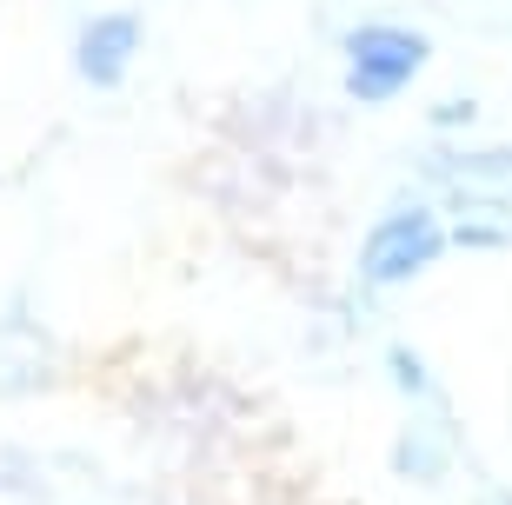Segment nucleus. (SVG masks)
I'll return each mask as SVG.
<instances>
[{"mask_svg":"<svg viewBox=\"0 0 512 505\" xmlns=\"http://www.w3.org/2000/svg\"><path fill=\"white\" fill-rule=\"evenodd\" d=\"M506 505H512V499H506Z\"/></svg>","mask_w":512,"mask_h":505,"instance_id":"0eeeda50","label":"nucleus"},{"mask_svg":"<svg viewBox=\"0 0 512 505\" xmlns=\"http://www.w3.org/2000/svg\"><path fill=\"white\" fill-rule=\"evenodd\" d=\"M419 67H426V34H413V27H353L346 34L353 100H393Z\"/></svg>","mask_w":512,"mask_h":505,"instance_id":"f257e3e1","label":"nucleus"},{"mask_svg":"<svg viewBox=\"0 0 512 505\" xmlns=\"http://www.w3.org/2000/svg\"><path fill=\"white\" fill-rule=\"evenodd\" d=\"M453 240H459V246H506V240H512V220H466Z\"/></svg>","mask_w":512,"mask_h":505,"instance_id":"39448f33","label":"nucleus"},{"mask_svg":"<svg viewBox=\"0 0 512 505\" xmlns=\"http://www.w3.org/2000/svg\"><path fill=\"white\" fill-rule=\"evenodd\" d=\"M439 253H446V233L433 226V213L406 206V213H393V220H380L366 233L360 273H366V286H399V280H413V273H426Z\"/></svg>","mask_w":512,"mask_h":505,"instance_id":"f03ea898","label":"nucleus"},{"mask_svg":"<svg viewBox=\"0 0 512 505\" xmlns=\"http://www.w3.org/2000/svg\"><path fill=\"white\" fill-rule=\"evenodd\" d=\"M446 173H453V180H486V187L512 193V147H499V153H453Z\"/></svg>","mask_w":512,"mask_h":505,"instance_id":"20e7f679","label":"nucleus"},{"mask_svg":"<svg viewBox=\"0 0 512 505\" xmlns=\"http://www.w3.org/2000/svg\"><path fill=\"white\" fill-rule=\"evenodd\" d=\"M133 47H140V20H133V14H100V20H87V34L74 40L80 80H94V87H120Z\"/></svg>","mask_w":512,"mask_h":505,"instance_id":"7ed1b4c3","label":"nucleus"},{"mask_svg":"<svg viewBox=\"0 0 512 505\" xmlns=\"http://www.w3.org/2000/svg\"><path fill=\"white\" fill-rule=\"evenodd\" d=\"M386 359H393V379H399V386H406V393H426V366H419V359L406 353V346H393V353H386Z\"/></svg>","mask_w":512,"mask_h":505,"instance_id":"423d86ee","label":"nucleus"}]
</instances>
